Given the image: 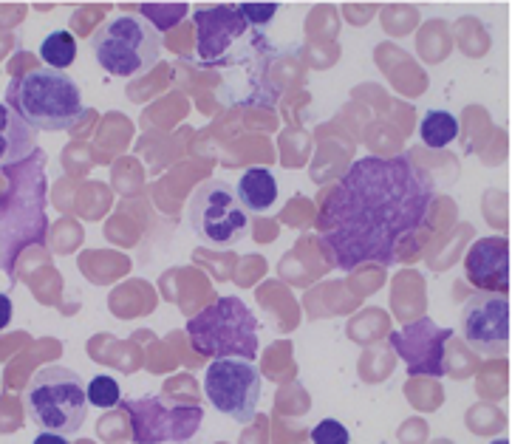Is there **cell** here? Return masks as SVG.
Returning a JSON list of instances; mask_svg holds the SVG:
<instances>
[{
    "label": "cell",
    "instance_id": "6da1fadb",
    "mask_svg": "<svg viewBox=\"0 0 512 444\" xmlns=\"http://www.w3.org/2000/svg\"><path fill=\"white\" fill-rule=\"evenodd\" d=\"M436 187L411 156H363L323 198L314 230L331 264L394 266L405 241L428 227Z\"/></svg>",
    "mask_w": 512,
    "mask_h": 444
},
{
    "label": "cell",
    "instance_id": "7a4b0ae2",
    "mask_svg": "<svg viewBox=\"0 0 512 444\" xmlns=\"http://www.w3.org/2000/svg\"><path fill=\"white\" fill-rule=\"evenodd\" d=\"M6 190L0 193V269L12 278L23 249L46 244V153L37 148L20 165L3 167Z\"/></svg>",
    "mask_w": 512,
    "mask_h": 444
},
{
    "label": "cell",
    "instance_id": "3957f363",
    "mask_svg": "<svg viewBox=\"0 0 512 444\" xmlns=\"http://www.w3.org/2000/svg\"><path fill=\"white\" fill-rule=\"evenodd\" d=\"M3 102L15 111L34 133L71 131L85 116L80 85L66 71L54 68H29L12 77L6 85Z\"/></svg>",
    "mask_w": 512,
    "mask_h": 444
},
{
    "label": "cell",
    "instance_id": "277c9868",
    "mask_svg": "<svg viewBox=\"0 0 512 444\" xmlns=\"http://www.w3.org/2000/svg\"><path fill=\"white\" fill-rule=\"evenodd\" d=\"M23 408L40 433H57L66 439L80 433L88 416L83 377L66 365H46L34 371L23 394Z\"/></svg>",
    "mask_w": 512,
    "mask_h": 444
},
{
    "label": "cell",
    "instance_id": "5b68a950",
    "mask_svg": "<svg viewBox=\"0 0 512 444\" xmlns=\"http://www.w3.org/2000/svg\"><path fill=\"white\" fill-rule=\"evenodd\" d=\"M187 337L199 354L213 360L255 362L258 357V320L241 297H218L193 314Z\"/></svg>",
    "mask_w": 512,
    "mask_h": 444
},
{
    "label": "cell",
    "instance_id": "8992f818",
    "mask_svg": "<svg viewBox=\"0 0 512 444\" xmlns=\"http://www.w3.org/2000/svg\"><path fill=\"white\" fill-rule=\"evenodd\" d=\"M88 43L97 63L111 77H122V80L148 74L159 63V51H162V37L156 26L136 15H116L105 20Z\"/></svg>",
    "mask_w": 512,
    "mask_h": 444
},
{
    "label": "cell",
    "instance_id": "52a82bcc",
    "mask_svg": "<svg viewBox=\"0 0 512 444\" xmlns=\"http://www.w3.org/2000/svg\"><path fill=\"white\" fill-rule=\"evenodd\" d=\"M122 408L131 419L136 444H184L196 436L204 422V408L199 402L179 396H142L128 399Z\"/></svg>",
    "mask_w": 512,
    "mask_h": 444
},
{
    "label": "cell",
    "instance_id": "ba28073f",
    "mask_svg": "<svg viewBox=\"0 0 512 444\" xmlns=\"http://www.w3.org/2000/svg\"><path fill=\"white\" fill-rule=\"evenodd\" d=\"M187 218L201 244L213 249L238 247L249 232L247 210L227 181H204L190 198Z\"/></svg>",
    "mask_w": 512,
    "mask_h": 444
},
{
    "label": "cell",
    "instance_id": "9c48e42d",
    "mask_svg": "<svg viewBox=\"0 0 512 444\" xmlns=\"http://www.w3.org/2000/svg\"><path fill=\"white\" fill-rule=\"evenodd\" d=\"M261 371L247 360H213L204 374V391L213 408L247 425L261 402Z\"/></svg>",
    "mask_w": 512,
    "mask_h": 444
},
{
    "label": "cell",
    "instance_id": "30bf717a",
    "mask_svg": "<svg viewBox=\"0 0 512 444\" xmlns=\"http://www.w3.org/2000/svg\"><path fill=\"white\" fill-rule=\"evenodd\" d=\"M464 343L481 357H504L510 351V297L476 292L459 314Z\"/></svg>",
    "mask_w": 512,
    "mask_h": 444
},
{
    "label": "cell",
    "instance_id": "8fae6325",
    "mask_svg": "<svg viewBox=\"0 0 512 444\" xmlns=\"http://www.w3.org/2000/svg\"><path fill=\"white\" fill-rule=\"evenodd\" d=\"M453 337V329L436 326L433 317H419L408 323L405 329L391 331V346L408 365L411 377H433L442 379L447 374L445 346Z\"/></svg>",
    "mask_w": 512,
    "mask_h": 444
},
{
    "label": "cell",
    "instance_id": "7c38bea8",
    "mask_svg": "<svg viewBox=\"0 0 512 444\" xmlns=\"http://www.w3.org/2000/svg\"><path fill=\"white\" fill-rule=\"evenodd\" d=\"M193 20L199 26V60L204 66H221L224 54L252 32L238 6H204Z\"/></svg>",
    "mask_w": 512,
    "mask_h": 444
},
{
    "label": "cell",
    "instance_id": "4fadbf2b",
    "mask_svg": "<svg viewBox=\"0 0 512 444\" xmlns=\"http://www.w3.org/2000/svg\"><path fill=\"white\" fill-rule=\"evenodd\" d=\"M464 278L487 295L510 292V241L504 235H487L473 241L464 255Z\"/></svg>",
    "mask_w": 512,
    "mask_h": 444
},
{
    "label": "cell",
    "instance_id": "5bb4252c",
    "mask_svg": "<svg viewBox=\"0 0 512 444\" xmlns=\"http://www.w3.org/2000/svg\"><path fill=\"white\" fill-rule=\"evenodd\" d=\"M34 150H37V133L6 102H0V170L20 165Z\"/></svg>",
    "mask_w": 512,
    "mask_h": 444
},
{
    "label": "cell",
    "instance_id": "9a60e30c",
    "mask_svg": "<svg viewBox=\"0 0 512 444\" xmlns=\"http://www.w3.org/2000/svg\"><path fill=\"white\" fill-rule=\"evenodd\" d=\"M235 196L241 201V207L249 213H269L278 201V181H275V173L266 170V167H252L247 170L241 179H238V187H235Z\"/></svg>",
    "mask_w": 512,
    "mask_h": 444
},
{
    "label": "cell",
    "instance_id": "2e32d148",
    "mask_svg": "<svg viewBox=\"0 0 512 444\" xmlns=\"http://www.w3.org/2000/svg\"><path fill=\"white\" fill-rule=\"evenodd\" d=\"M419 136H422V142L428 148L442 150L456 142L459 122H456V116L450 114V111H428L425 119H422V125H419Z\"/></svg>",
    "mask_w": 512,
    "mask_h": 444
},
{
    "label": "cell",
    "instance_id": "e0dca14e",
    "mask_svg": "<svg viewBox=\"0 0 512 444\" xmlns=\"http://www.w3.org/2000/svg\"><path fill=\"white\" fill-rule=\"evenodd\" d=\"M40 57H43L46 68L66 71L77 60V40L71 37V32H51L40 46Z\"/></svg>",
    "mask_w": 512,
    "mask_h": 444
},
{
    "label": "cell",
    "instance_id": "ac0fdd59",
    "mask_svg": "<svg viewBox=\"0 0 512 444\" xmlns=\"http://www.w3.org/2000/svg\"><path fill=\"white\" fill-rule=\"evenodd\" d=\"M85 394H88V405L102 408V411L114 408V405H119V399H122V391H119L116 379L111 377H94L85 385Z\"/></svg>",
    "mask_w": 512,
    "mask_h": 444
},
{
    "label": "cell",
    "instance_id": "d6986e66",
    "mask_svg": "<svg viewBox=\"0 0 512 444\" xmlns=\"http://www.w3.org/2000/svg\"><path fill=\"white\" fill-rule=\"evenodd\" d=\"M139 9H142L145 20L150 17L156 23V32H165L170 26H176L187 15V3H165V6H159V3H142Z\"/></svg>",
    "mask_w": 512,
    "mask_h": 444
},
{
    "label": "cell",
    "instance_id": "ffe728a7",
    "mask_svg": "<svg viewBox=\"0 0 512 444\" xmlns=\"http://www.w3.org/2000/svg\"><path fill=\"white\" fill-rule=\"evenodd\" d=\"M314 444H348V430L337 422V419H323L320 425H314L312 430Z\"/></svg>",
    "mask_w": 512,
    "mask_h": 444
},
{
    "label": "cell",
    "instance_id": "44dd1931",
    "mask_svg": "<svg viewBox=\"0 0 512 444\" xmlns=\"http://www.w3.org/2000/svg\"><path fill=\"white\" fill-rule=\"evenodd\" d=\"M278 3H238V12L244 15L249 26L255 29V26H266L272 17L278 15Z\"/></svg>",
    "mask_w": 512,
    "mask_h": 444
},
{
    "label": "cell",
    "instance_id": "7402d4cb",
    "mask_svg": "<svg viewBox=\"0 0 512 444\" xmlns=\"http://www.w3.org/2000/svg\"><path fill=\"white\" fill-rule=\"evenodd\" d=\"M15 317V303L9 295H0V331L6 329Z\"/></svg>",
    "mask_w": 512,
    "mask_h": 444
},
{
    "label": "cell",
    "instance_id": "603a6c76",
    "mask_svg": "<svg viewBox=\"0 0 512 444\" xmlns=\"http://www.w3.org/2000/svg\"><path fill=\"white\" fill-rule=\"evenodd\" d=\"M34 444H68L66 436H57V433H40Z\"/></svg>",
    "mask_w": 512,
    "mask_h": 444
},
{
    "label": "cell",
    "instance_id": "cb8c5ba5",
    "mask_svg": "<svg viewBox=\"0 0 512 444\" xmlns=\"http://www.w3.org/2000/svg\"><path fill=\"white\" fill-rule=\"evenodd\" d=\"M490 444H510V439H496V442H490Z\"/></svg>",
    "mask_w": 512,
    "mask_h": 444
}]
</instances>
